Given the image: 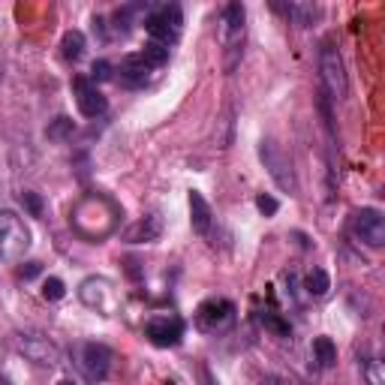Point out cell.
<instances>
[{
	"mask_svg": "<svg viewBox=\"0 0 385 385\" xmlns=\"http://www.w3.org/2000/svg\"><path fill=\"white\" fill-rule=\"evenodd\" d=\"M31 247V232L22 223V217H15L13 211H0V256L6 259H18Z\"/></svg>",
	"mask_w": 385,
	"mask_h": 385,
	"instance_id": "4",
	"label": "cell"
},
{
	"mask_svg": "<svg viewBox=\"0 0 385 385\" xmlns=\"http://www.w3.org/2000/svg\"><path fill=\"white\" fill-rule=\"evenodd\" d=\"M72 88H76V103H79V112L85 115V117H99L106 112V106H108V99L99 94L97 85L90 79L85 76H79V79H72Z\"/></svg>",
	"mask_w": 385,
	"mask_h": 385,
	"instance_id": "11",
	"label": "cell"
},
{
	"mask_svg": "<svg viewBox=\"0 0 385 385\" xmlns=\"http://www.w3.org/2000/svg\"><path fill=\"white\" fill-rule=\"evenodd\" d=\"M115 217H117L115 205L108 199H103V196H88L76 211H72V223H76V229H79L81 235H85L88 223H94V226H90V235L88 238L108 235L115 229Z\"/></svg>",
	"mask_w": 385,
	"mask_h": 385,
	"instance_id": "1",
	"label": "cell"
},
{
	"mask_svg": "<svg viewBox=\"0 0 385 385\" xmlns=\"http://www.w3.org/2000/svg\"><path fill=\"white\" fill-rule=\"evenodd\" d=\"M286 9V15H292L301 27H307L310 22H313V15H316V6H310V3H289V6H283Z\"/></svg>",
	"mask_w": 385,
	"mask_h": 385,
	"instance_id": "22",
	"label": "cell"
},
{
	"mask_svg": "<svg viewBox=\"0 0 385 385\" xmlns=\"http://www.w3.org/2000/svg\"><path fill=\"white\" fill-rule=\"evenodd\" d=\"M368 379H370V385H382V373H379V361H370V368H368Z\"/></svg>",
	"mask_w": 385,
	"mask_h": 385,
	"instance_id": "29",
	"label": "cell"
},
{
	"mask_svg": "<svg viewBox=\"0 0 385 385\" xmlns=\"http://www.w3.org/2000/svg\"><path fill=\"white\" fill-rule=\"evenodd\" d=\"M256 208H259L265 217H274L280 211V202L274 196H268V192H262V196H256Z\"/></svg>",
	"mask_w": 385,
	"mask_h": 385,
	"instance_id": "26",
	"label": "cell"
},
{
	"mask_svg": "<svg viewBox=\"0 0 385 385\" xmlns=\"http://www.w3.org/2000/svg\"><path fill=\"white\" fill-rule=\"evenodd\" d=\"M40 271H42V268H40V262H24L22 268H18V274H22L24 280H33V277H36V274H40Z\"/></svg>",
	"mask_w": 385,
	"mask_h": 385,
	"instance_id": "28",
	"label": "cell"
},
{
	"mask_svg": "<svg viewBox=\"0 0 385 385\" xmlns=\"http://www.w3.org/2000/svg\"><path fill=\"white\" fill-rule=\"evenodd\" d=\"M232 319H235V304L229 298H208L196 310V328L205 334L226 331L232 325Z\"/></svg>",
	"mask_w": 385,
	"mask_h": 385,
	"instance_id": "5",
	"label": "cell"
},
{
	"mask_svg": "<svg viewBox=\"0 0 385 385\" xmlns=\"http://www.w3.org/2000/svg\"><path fill=\"white\" fill-rule=\"evenodd\" d=\"M117 72H121V81L126 88H142V85H148L154 69L139 58V54H130V58L121 60V69H117Z\"/></svg>",
	"mask_w": 385,
	"mask_h": 385,
	"instance_id": "13",
	"label": "cell"
},
{
	"mask_svg": "<svg viewBox=\"0 0 385 385\" xmlns=\"http://www.w3.org/2000/svg\"><path fill=\"white\" fill-rule=\"evenodd\" d=\"M112 76H115L112 63H108V60H94V67H90V81H94V85H97V81H108Z\"/></svg>",
	"mask_w": 385,
	"mask_h": 385,
	"instance_id": "25",
	"label": "cell"
},
{
	"mask_svg": "<svg viewBox=\"0 0 385 385\" xmlns=\"http://www.w3.org/2000/svg\"><path fill=\"white\" fill-rule=\"evenodd\" d=\"M58 385H76V382H69V379H63V382H58Z\"/></svg>",
	"mask_w": 385,
	"mask_h": 385,
	"instance_id": "30",
	"label": "cell"
},
{
	"mask_svg": "<svg viewBox=\"0 0 385 385\" xmlns=\"http://www.w3.org/2000/svg\"><path fill=\"white\" fill-rule=\"evenodd\" d=\"M160 238V220L157 217H145L139 223H133L126 229V241L133 244H145V241H157Z\"/></svg>",
	"mask_w": 385,
	"mask_h": 385,
	"instance_id": "15",
	"label": "cell"
},
{
	"mask_svg": "<svg viewBox=\"0 0 385 385\" xmlns=\"http://www.w3.org/2000/svg\"><path fill=\"white\" fill-rule=\"evenodd\" d=\"M18 346H22V352L36 364H49L51 368V364H58V359H60V350L54 346L51 337H45V334H18Z\"/></svg>",
	"mask_w": 385,
	"mask_h": 385,
	"instance_id": "10",
	"label": "cell"
},
{
	"mask_svg": "<svg viewBox=\"0 0 385 385\" xmlns=\"http://www.w3.org/2000/svg\"><path fill=\"white\" fill-rule=\"evenodd\" d=\"M60 49H63V58H67V60H79L81 54H85V33H81V31H67V33H63Z\"/></svg>",
	"mask_w": 385,
	"mask_h": 385,
	"instance_id": "18",
	"label": "cell"
},
{
	"mask_svg": "<svg viewBox=\"0 0 385 385\" xmlns=\"http://www.w3.org/2000/svg\"><path fill=\"white\" fill-rule=\"evenodd\" d=\"M106 298H108V283L106 280H85L81 283V301L90 307H99V310H108L106 304Z\"/></svg>",
	"mask_w": 385,
	"mask_h": 385,
	"instance_id": "16",
	"label": "cell"
},
{
	"mask_svg": "<svg viewBox=\"0 0 385 385\" xmlns=\"http://www.w3.org/2000/svg\"><path fill=\"white\" fill-rule=\"evenodd\" d=\"M328 289H331V277H328V271H322V268H313V271L307 274V292H310V295L322 298Z\"/></svg>",
	"mask_w": 385,
	"mask_h": 385,
	"instance_id": "21",
	"label": "cell"
},
{
	"mask_svg": "<svg viewBox=\"0 0 385 385\" xmlns=\"http://www.w3.org/2000/svg\"><path fill=\"white\" fill-rule=\"evenodd\" d=\"M81 368L90 379H103L112 368V350L103 343H85L81 346Z\"/></svg>",
	"mask_w": 385,
	"mask_h": 385,
	"instance_id": "12",
	"label": "cell"
},
{
	"mask_svg": "<svg viewBox=\"0 0 385 385\" xmlns=\"http://www.w3.org/2000/svg\"><path fill=\"white\" fill-rule=\"evenodd\" d=\"M22 205H24L27 211H31L33 217H40V214H42V199L36 196V192H22Z\"/></svg>",
	"mask_w": 385,
	"mask_h": 385,
	"instance_id": "27",
	"label": "cell"
},
{
	"mask_svg": "<svg viewBox=\"0 0 385 385\" xmlns=\"http://www.w3.org/2000/svg\"><path fill=\"white\" fill-rule=\"evenodd\" d=\"M259 157H262V163H265V169L271 172V178L277 181L283 190H289V192L298 190L295 175H292V163L283 157V151L277 148V145H274V142H262V145H259Z\"/></svg>",
	"mask_w": 385,
	"mask_h": 385,
	"instance_id": "7",
	"label": "cell"
},
{
	"mask_svg": "<svg viewBox=\"0 0 385 385\" xmlns=\"http://www.w3.org/2000/svg\"><path fill=\"white\" fill-rule=\"evenodd\" d=\"M352 232L355 238H361L370 247H382L385 244V217L377 208H361L352 214Z\"/></svg>",
	"mask_w": 385,
	"mask_h": 385,
	"instance_id": "8",
	"label": "cell"
},
{
	"mask_svg": "<svg viewBox=\"0 0 385 385\" xmlns=\"http://www.w3.org/2000/svg\"><path fill=\"white\" fill-rule=\"evenodd\" d=\"M139 58L148 63L151 69H160V67H166V63H169V49L151 40V42H145V49L139 51Z\"/></svg>",
	"mask_w": 385,
	"mask_h": 385,
	"instance_id": "17",
	"label": "cell"
},
{
	"mask_svg": "<svg viewBox=\"0 0 385 385\" xmlns=\"http://www.w3.org/2000/svg\"><path fill=\"white\" fill-rule=\"evenodd\" d=\"M0 81H3V67H0Z\"/></svg>",
	"mask_w": 385,
	"mask_h": 385,
	"instance_id": "31",
	"label": "cell"
},
{
	"mask_svg": "<svg viewBox=\"0 0 385 385\" xmlns=\"http://www.w3.org/2000/svg\"><path fill=\"white\" fill-rule=\"evenodd\" d=\"M262 325H265V328H271V331L277 334V337H289V325L283 322V319H280L277 313H265V316H262Z\"/></svg>",
	"mask_w": 385,
	"mask_h": 385,
	"instance_id": "24",
	"label": "cell"
},
{
	"mask_svg": "<svg viewBox=\"0 0 385 385\" xmlns=\"http://www.w3.org/2000/svg\"><path fill=\"white\" fill-rule=\"evenodd\" d=\"M181 24H184V15H181V6H175V3L160 6L157 13H151L145 18V31L151 33V40L166 45V49L181 36Z\"/></svg>",
	"mask_w": 385,
	"mask_h": 385,
	"instance_id": "3",
	"label": "cell"
},
{
	"mask_svg": "<svg viewBox=\"0 0 385 385\" xmlns=\"http://www.w3.org/2000/svg\"><path fill=\"white\" fill-rule=\"evenodd\" d=\"M313 352H316V361L322 364V368H334L337 346L331 343V337H316V341H313Z\"/></svg>",
	"mask_w": 385,
	"mask_h": 385,
	"instance_id": "19",
	"label": "cell"
},
{
	"mask_svg": "<svg viewBox=\"0 0 385 385\" xmlns=\"http://www.w3.org/2000/svg\"><path fill=\"white\" fill-rule=\"evenodd\" d=\"M211 205H208V199L202 196L199 190H190V223L192 229H196L199 235H205L208 229H211Z\"/></svg>",
	"mask_w": 385,
	"mask_h": 385,
	"instance_id": "14",
	"label": "cell"
},
{
	"mask_svg": "<svg viewBox=\"0 0 385 385\" xmlns=\"http://www.w3.org/2000/svg\"><path fill=\"white\" fill-rule=\"evenodd\" d=\"M241 40H244V6L229 3L223 13V45H226V69L232 72L238 58H241Z\"/></svg>",
	"mask_w": 385,
	"mask_h": 385,
	"instance_id": "6",
	"label": "cell"
},
{
	"mask_svg": "<svg viewBox=\"0 0 385 385\" xmlns=\"http://www.w3.org/2000/svg\"><path fill=\"white\" fill-rule=\"evenodd\" d=\"M145 337H148L154 346L169 350V346L181 343V337H184V322H181L178 316H157L145 325Z\"/></svg>",
	"mask_w": 385,
	"mask_h": 385,
	"instance_id": "9",
	"label": "cell"
},
{
	"mask_svg": "<svg viewBox=\"0 0 385 385\" xmlns=\"http://www.w3.org/2000/svg\"><path fill=\"white\" fill-rule=\"evenodd\" d=\"M72 130H76V124H72V117L67 115H60V117H54V121L49 124V130H45V136H49L51 142H67Z\"/></svg>",
	"mask_w": 385,
	"mask_h": 385,
	"instance_id": "20",
	"label": "cell"
},
{
	"mask_svg": "<svg viewBox=\"0 0 385 385\" xmlns=\"http://www.w3.org/2000/svg\"><path fill=\"white\" fill-rule=\"evenodd\" d=\"M319 69H322L325 97H331V99H346V94H350V79H346L341 51H337L331 42H325L322 51H319Z\"/></svg>",
	"mask_w": 385,
	"mask_h": 385,
	"instance_id": "2",
	"label": "cell"
},
{
	"mask_svg": "<svg viewBox=\"0 0 385 385\" xmlns=\"http://www.w3.org/2000/svg\"><path fill=\"white\" fill-rule=\"evenodd\" d=\"M42 295L49 298V301H60L63 295H67V286H63V280H58V277H49L42 283Z\"/></svg>",
	"mask_w": 385,
	"mask_h": 385,
	"instance_id": "23",
	"label": "cell"
}]
</instances>
